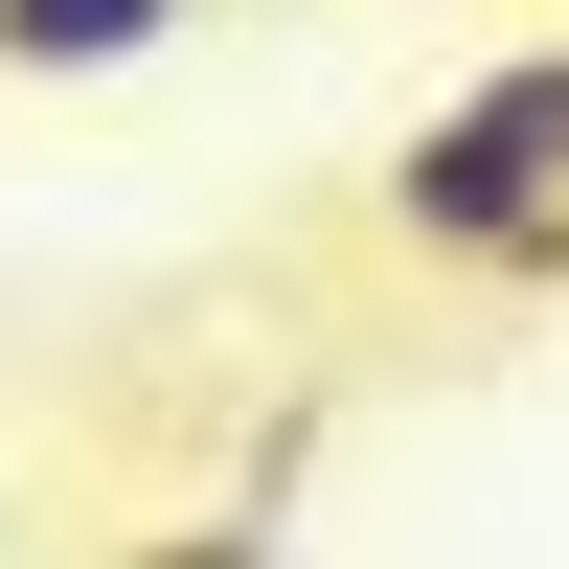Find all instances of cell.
Masks as SVG:
<instances>
[{"label": "cell", "mask_w": 569, "mask_h": 569, "mask_svg": "<svg viewBox=\"0 0 569 569\" xmlns=\"http://www.w3.org/2000/svg\"><path fill=\"white\" fill-rule=\"evenodd\" d=\"M388 251H456V273H569V46H501L479 91L388 137Z\"/></svg>", "instance_id": "cell-1"}, {"label": "cell", "mask_w": 569, "mask_h": 569, "mask_svg": "<svg viewBox=\"0 0 569 569\" xmlns=\"http://www.w3.org/2000/svg\"><path fill=\"white\" fill-rule=\"evenodd\" d=\"M206 0H0V69L23 91H91V69H160Z\"/></svg>", "instance_id": "cell-2"}, {"label": "cell", "mask_w": 569, "mask_h": 569, "mask_svg": "<svg viewBox=\"0 0 569 569\" xmlns=\"http://www.w3.org/2000/svg\"><path fill=\"white\" fill-rule=\"evenodd\" d=\"M137 569H273V501H228V525H160Z\"/></svg>", "instance_id": "cell-3"}]
</instances>
